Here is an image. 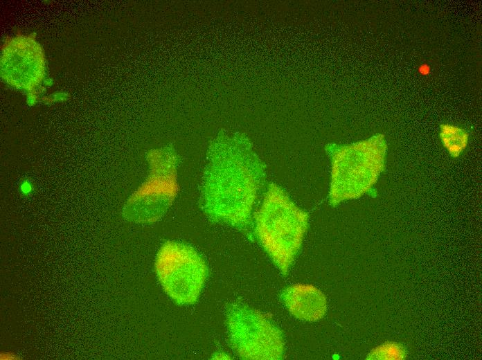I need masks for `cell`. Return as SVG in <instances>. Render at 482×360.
I'll use <instances>...</instances> for the list:
<instances>
[{
  "mask_svg": "<svg viewBox=\"0 0 482 360\" xmlns=\"http://www.w3.org/2000/svg\"><path fill=\"white\" fill-rule=\"evenodd\" d=\"M155 271L165 292L180 305L197 301L208 273L206 264L196 250L175 241L161 246Z\"/></svg>",
  "mask_w": 482,
  "mask_h": 360,
  "instance_id": "obj_5",
  "label": "cell"
},
{
  "mask_svg": "<svg viewBox=\"0 0 482 360\" xmlns=\"http://www.w3.org/2000/svg\"><path fill=\"white\" fill-rule=\"evenodd\" d=\"M439 138L449 155L453 159H456L467 147L470 134L462 127L451 123H442L439 127Z\"/></svg>",
  "mask_w": 482,
  "mask_h": 360,
  "instance_id": "obj_9",
  "label": "cell"
},
{
  "mask_svg": "<svg viewBox=\"0 0 482 360\" xmlns=\"http://www.w3.org/2000/svg\"><path fill=\"white\" fill-rule=\"evenodd\" d=\"M266 165L243 134L220 131L209 143L200 206L212 221L245 229L264 185Z\"/></svg>",
  "mask_w": 482,
  "mask_h": 360,
  "instance_id": "obj_1",
  "label": "cell"
},
{
  "mask_svg": "<svg viewBox=\"0 0 482 360\" xmlns=\"http://www.w3.org/2000/svg\"><path fill=\"white\" fill-rule=\"evenodd\" d=\"M1 71L10 86L33 92L45 76V60L39 44L27 35L8 40L2 48Z\"/></svg>",
  "mask_w": 482,
  "mask_h": 360,
  "instance_id": "obj_7",
  "label": "cell"
},
{
  "mask_svg": "<svg viewBox=\"0 0 482 360\" xmlns=\"http://www.w3.org/2000/svg\"><path fill=\"white\" fill-rule=\"evenodd\" d=\"M226 325L231 345L244 359H279L284 352L281 332L262 313L241 304L230 306Z\"/></svg>",
  "mask_w": 482,
  "mask_h": 360,
  "instance_id": "obj_6",
  "label": "cell"
},
{
  "mask_svg": "<svg viewBox=\"0 0 482 360\" xmlns=\"http://www.w3.org/2000/svg\"><path fill=\"white\" fill-rule=\"evenodd\" d=\"M418 70L421 75L427 76L431 73V66L427 63H422L418 66Z\"/></svg>",
  "mask_w": 482,
  "mask_h": 360,
  "instance_id": "obj_11",
  "label": "cell"
},
{
  "mask_svg": "<svg viewBox=\"0 0 482 360\" xmlns=\"http://www.w3.org/2000/svg\"><path fill=\"white\" fill-rule=\"evenodd\" d=\"M386 148L382 134L349 145L328 147L330 159L328 201L332 207L373 191L386 169Z\"/></svg>",
  "mask_w": 482,
  "mask_h": 360,
  "instance_id": "obj_3",
  "label": "cell"
},
{
  "mask_svg": "<svg viewBox=\"0 0 482 360\" xmlns=\"http://www.w3.org/2000/svg\"><path fill=\"white\" fill-rule=\"evenodd\" d=\"M150 174L123 208L124 217L132 222L150 224L161 219L179 191L177 169L181 157L172 143L147 153Z\"/></svg>",
  "mask_w": 482,
  "mask_h": 360,
  "instance_id": "obj_4",
  "label": "cell"
},
{
  "mask_svg": "<svg viewBox=\"0 0 482 360\" xmlns=\"http://www.w3.org/2000/svg\"><path fill=\"white\" fill-rule=\"evenodd\" d=\"M255 232L261 246L284 275L303 243L309 215L278 185L271 183L254 215Z\"/></svg>",
  "mask_w": 482,
  "mask_h": 360,
  "instance_id": "obj_2",
  "label": "cell"
},
{
  "mask_svg": "<svg viewBox=\"0 0 482 360\" xmlns=\"http://www.w3.org/2000/svg\"><path fill=\"white\" fill-rule=\"evenodd\" d=\"M282 298L289 312L303 321H316L321 319L327 311L325 294L312 285L289 286L283 291Z\"/></svg>",
  "mask_w": 482,
  "mask_h": 360,
  "instance_id": "obj_8",
  "label": "cell"
},
{
  "mask_svg": "<svg viewBox=\"0 0 482 360\" xmlns=\"http://www.w3.org/2000/svg\"><path fill=\"white\" fill-rule=\"evenodd\" d=\"M407 357V350L401 343L386 341L374 348L368 354L369 360H403Z\"/></svg>",
  "mask_w": 482,
  "mask_h": 360,
  "instance_id": "obj_10",
  "label": "cell"
}]
</instances>
